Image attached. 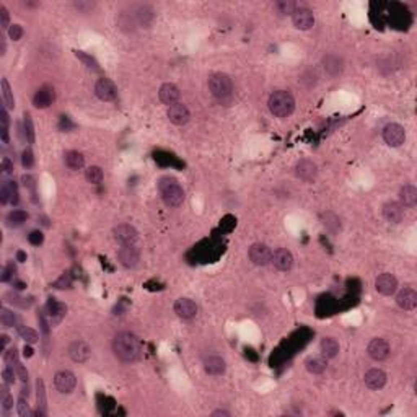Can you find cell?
<instances>
[{"mask_svg":"<svg viewBox=\"0 0 417 417\" xmlns=\"http://www.w3.org/2000/svg\"><path fill=\"white\" fill-rule=\"evenodd\" d=\"M292 23L297 30L306 31L315 25V15H313L311 10L302 9V7H300V9H297L295 12L292 13Z\"/></svg>","mask_w":417,"mask_h":417,"instance_id":"cell-9","label":"cell"},{"mask_svg":"<svg viewBox=\"0 0 417 417\" xmlns=\"http://www.w3.org/2000/svg\"><path fill=\"white\" fill-rule=\"evenodd\" d=\"M212 415H230V412H228V410H224V409H219V410H214L212 412Z\"/></svg>","mask_w":417,"mask_h":417,"instance_id":"cell-59","label":"cell"},{"mask_svg":"<svg viewBox=\"0 0 417 417\" xmlns=\"http://www.w3.org/2000/svg\"><path fill=\"white\" fill-rule=\"evenodd\" d=\"M22 163L25 168H31L35 165V155H33L31 148H26L25 152L22 153Z\"/></svg>","mask_w":417,"mask_h":417,"instance_id":"cell-48","label":"cell"},{"mask_svg":"<svg viewBox=\"0 0 417 417\" xmlns=\"http://www.w3.org/2000/svg\"><path fill=\"white\" fill-rule=\"evenodd\" d=\"M9 36H10V39H13V41H20L23 36V28L20 25H12L9 28Z\"/></svg>","mask_w":417,"mask_h":417,"instance_id":"cell-52","label":"cell"},{"mask_svg":"<svg viewBox=\"0 0 417 417\" xmlns=\"http://www.w3.org/2000/svg\"><path fill=\"white\" fill-rule=\"evenodd\" d=\"M113 352L114 355L122 362H137L142 355V344L139 337L132 332H119L113 341Z\"/></svg>","mask_w":417,"mask_h":417,"instance_id":"cell-1","label":"cell"},{"mask_svg":"<svg viewBox=\"0 0 417 417\" xmlns=\"http://www.w3.org/2000/svg\"><path fill=\"white\" fill-rule=\"evenodd\" d=\"M36 401H38V414L46 415L48 414V399H46V388L44 381L41 378L36 380Z\"/></svg>","mask_w":417,"mask_h":417,"instance_id":"cell-29","label":"cell"},{"mask_svg":"<svg viewBox=\"0 0 417 417\" xmlns=\"http://www.w3.org/2000/svg\"><path fill=\"white\" fill-rule=\"evenodd\" d=\"M204 368L209 375H224L225 373V370H227V365H225V360L222 357H217V355H212V357H209L205 358V362H204Z\"/></svg>","mask_w":417,"mask_h":417,"instance_id":"cell-25","label":"cell"},{"mask_svg":"<svg viewBox=\"0 0 417 417\" xmlns=\"http://www.w3.org/2000/svg\"><path fill=\"white\" fill-rule=\"evenodd\" d=\"M0 339H2V349H5V345H7V344H9V339H10V337H9V336H5V334H4V336H2V337H0Z\"/></svg>","mask_w":417,"mask_h":417,"instance_id":"cell-62","label":"cell"},{"mask_svg":"<svg viewBox=\"0 0 417 417\" xmlns=\"http://www.w3.org/2000/svg\"><path fill=\"white\" fill-rule=\"evenodd\" d=\"M85 178H87V181L91 182V184H100L104 178V173L100 166L93 165V166H88L85 169Z\"/></svg>","mask_w":417,"mask_h":417,"instance_id":"cell-35","label":"cell"},{"mask_svg":"<svg viewBox=\"0 0 417 417\" xmlns=\"http://www.w3.org/2000/svg\"><path fill=\"white\" fill-rule=\"evenodd\" d=\"M23 117H25V119H23V132H25L26 140H28V143H35L36 132H35V124H33L31 114L30 113H25Z\"/></svg>","mask_w":417,"mask_h":417,"instance_id":"cell-34","label":"cell"},{"mask_svg":"<svg viewBox=\"0 0 417 417\" xmlns=\"http://www.w3.org/2000/svg\"><path fill=\"white\" fill-rule=\"evenodd\" d=\"M95 95L101 101H113L117 96V88L109 78H100L95 85Z\"/></svg>","mask_w":417,"mask_h":417,"instance_id":"cell-11","label":"cell"},{"mask_svg":"<svg viewBox=\"0 0 417 417\" xmlns=\"http://www.w3.org/2000/svg\"><path fill=\"white\" fill-rule=\"evenodd\" d=\"M7 106H2V109H0V121H2V127L0 129H5V130H9V114H7Z\"/></svg>","mask_w":417,"mask_h":417,"instance_id":"cell-55","label":"cell"},{"mask_svg":"<svg viewBox=\"0 0 417 417\" xmlns=\"http://www.w3.org/2000/svg\"><path fill=\"white\" fill-rule=\"evenodd\" d=\"M38 323H39V328H41L43 334L44 336H49V331H51V326L48 321V316H46V311H38Z\"/></svg>","mask_w":417,"mask_h":417,"instance_id":"cell-42","label":"cell"},{"mask_svg":"<svg viewBox=\"0 0 417 417\" xmlns=\"http://www.w3.org/2000/svg\"><path fill=\"white\" fill-rule=\"evenodd\" d=\"M0 25H2V28H10V13L7 10V7L0 5Z\"/></svg>","mask_w":417,"mask_h":417,"instance_id":"cell-49","label":"cell"},{"mask_svg":"<svg viewBox=\"0 0 417 417\" xmlns=\"http://www.w3.org/2000/svg\"><path fill=\"white\" fill-rule=\"evenodd\" d=\"M23 355H25V357H31V355H33V349L30 347V344H26V345H25V349H23Z\"/></svg>","mask_w":417,"mask_h":417,"instance_id":"cell-57","label":"cell"},{"mask_svg":"<svg viewBox=\"0 0 417 417\" xmlns=\"http://www.w3.org/2000/svg\"><path fill=\"white\" fill-rule=\"evenodd\" d=\"M319 347H321V354L324 358H334L339 354V349H341L334 337H323Z\"/></svg>","mask_w":417,"mask_h":417,"instance_id":"cell-28","label":"cell"},{"mask_svg":"<svg viewBox=\"0 0 417 417\" xmlns=\"http://www.w3.org/2000/svg\"><path fill=\"white\" fill-rule=\"evenodd\" d=\"M54 384H56V388H57L59 393L69 394L77 386V376L72 373L70 370H62V371H59V373H56Z\"/></svg>","mask_w":417,"mask_h":417,"instance_id":"cell-8","label":"cell"},{"mask_svg":"<svg viewBox=\"0 0 417 417\" xmlns=\"http://www.w3.org/2000/svg\"><path fill=\"white\" fill-rule=\"evenodd\" d=\"M54 98H56L54 90L51 87H41L35 93V96H33V104H35V108H38V109H46L52 104Z\"/></svg>","mask_w":417,"mask_h":417,"instance_id":"cell-19","label":"cell"},{"mask_svg":"<svg viewBox=\"0 0 417 417\" xmlns=\"http://www.w3.org/2000/svg\"><path fill=\"white\" fill-rule=\"evenodd\" d=\"M22 181H23V186L25 187H28V189H31V191H35V178H33V176H30V174H25L23 178H22Z\"/></svg>","mask_w":417,"mask_h":417,"instance_id":"cell-56","label":"cell"},{"mask_svg":"<svg viewBox=\"0 0 417 417\" xmlns=\"http://www.w3.org/2000/svg\"><path fill=\"white\" fill-rule=\"evenodd\" d=\"M7 298H9V302H10V303L22 306V308H28L30 303H31V302H26V298L15 295V293H7Z\"/></svg>","mask_w":417,"mask_h":417,"instance_id":"cell-45","label":"cell"},{"mask_svg":"<svg viewBox=\"0 0 417 417\" xmlns=\"http://www.w3.org/2000/svg\"><path fill=\"white\" fill-rule=\"evenodd\" d=\"M17 259L20 261V263H25V261H26V253L25 251H17Z\"/></svg>","mask_w":417,"mask_h":417,"instance_id":"cell-58","label":"cell"},{"mask_svg":"<svg viewBox=\"0 0 417 417\" xmlns=\"http://www.w3.org/2000/svg\"><path fill=\"white\" fill-rule=\"evenodd\" d=\"M396 303H397L399 308L406 310V311L414 310L415 306H417V293H415V290L414 289H409V287L402 289L399 293H397Z\"/></svg>","mask_w":417,"mask_h":417,"instance_id":"cell-18","label":"cell"},{"mask_svg":"<svg viewBox=\"0 0 417 417\" xmlns=\"http://www.w3.org/2000/svg\"><path fill=\"white\" fill-rule=\"evenodd\" d=\"M383 140L389 147H401L406 140V130L401 124L391 122L383 129Z\"/></svg>","mask_w":417,"mask_h":417,"instance_id":"cell-5","label":"cell"},{"mask_svg":"<svg viewBox=\"0 0 417 417\" xmlns=\"http://www.w3.org/2000/svg\"><path fill=\"white\" fill-rule=\"evenodd\" d=\"M2 169H4L5 174H12L13 169H15V166H13V161L10 158H7V156L2 160Z\"/></svg>","mask_w":417,"mask_h":417,"instance_id":"cell-54","label":"cell"},{"mask_svg":"<svg viewBox=\"0 0 417 417\" xmlns=\"http://www.w3.org/2000/svg\"><path fill=\"white\" fill-rule=\"evenodd\" d=\"M158 96H160V101L168 104V106H171V104L178 103L179 96H181V91L179 88L176 87L174 83H163L160 87L158 91Z\"/></svg>","mask_w":417,"mask_h":417,"instance_id":"cell-21","label":"cell"},{"mask_svg":"<svg viewBox=\"0 0 417 417\" xmlns=\"http://www.w3.org/2000/svg\"><path fill=\"white\" fill-rule=\"evenodd\" d=\"M166 114H168V119L173 124H176V126H184L191 119V113H189L186 104L182 103H174L171 106H168Z\"/></svg>","mask_w":417,"mask_h":417,"instance_id":"cell-12","label":"cell"},{"mask_svg":"<svg viewBox=\"0 0 417 417\" xmlns=\"http://www.w3.org/2000/svg\"><path fill=\"white\" fill-rule=\"evenodd\" d=\"M209 90L215 98H228L233 91V83L232 78L227 74H222V72H217V74H212L209 77Z\"/></svg>","mask_w":417,"mask_h":417,"instance_id":"cell-4","label":"cell"},{"mask_svg":"<svg viewBox=\"0 0 417 417\" xmlns=\"http://www.w3.org/2000/svg\"><path fill=\"white\" fill-rule=\"evenodd\" d=\"M316 163H313L311 160H300L295 165V174L303 181H313L316 178Z\"/></svg>","mask_w":417,"mask_h":417,"instance_id":"cell-20","label":"cell"},{"mask_svg":"<svg viewBox=\"0 0 417 417\" xmlns=\"http://www.w3.org/2000/svg\"><path fill=\"white\" fill-rule=\"evenodd\" d=\"M367 352H368L370 358H373V360H376V362L384 360V358L389 355V344L384 341V339H380V337L371 339L368 347H367Z\"/></svg>","mask_w":417,"mask_h":417,"instance_id":"cell-15","label":"cell"},{"mask_svg":"<svg viewBox=\"0 0 417 417\" xmlns=\"http://www.w3.org/2000/svg\"><path fill=\"white\" fill-rule=\"evenodd\" d=\"M334 222H336V227H334V228H331L332 232H336L337 228H339V220H337V217H334ZM331 224H332V222H324V225H328V227H331Z\"/></svg>","mask_w":417,"mask_h":417,"instance_id":"cell-60","label":"cell"},{"mask_svg":"<svg viewBox=\"0 0 417 417\" xmlns=\"http://www.w3.org/2000/svg\"><path fill=\"white\" fill-rule=\"evenodd\" d=\"M174 313L182 319H192L197 315V305L191 298H178L174 302Z\"/></svg>","mask_w":417,"mask_h":417,"instance_id":"cell-16","label":"cell"},{"mask_svg":"<svg viewBox=\"0 0 417 417\" xmlns=\"http://www.w3.org/2000/svg\"><path fill=\"white\" fill-rule=\"evenodd\" d=\"M117 258H119V263L127 267V269H132L140 261V254L139 250L135 248V245H122L117 251Z\"/></svg>","mask_w":417,"mask_h":417,"instance_id":"cell-7","label":"cell"},{"mask_svg":"<svg viewBox=\"0 0 417 417\" xmlns=\"http://www.w3.org/2000/svg\"><path fill=\"white\" fill-rule=\"evenodd\" d=\"M0 43H2V49H0V54H5V51H7V43H5V39L4 38H0Z\"/></svg>","mask_w":417,"mask_h":417,"instance_id":"cell-61","label":"cell"},{"mask_svg":"<svg viewBox=\"0 0 417 417\" xmlns=\"http://www.w3.org/2000/svg\"><path fill=\"white\" fill-rule=\"evenodd\" d=\"M113 233H114V238L121 245H135L139 241V232L132 225H127V224L117 225L113 230Z\"/></svg>","mask_w":417,"mask_h":417,"instance_id":"cell-10","label":"cell"},{"mask_svg":"<svg viewBox=\"0 0 417 417\" xmlns=\"http://www.w3.org/2000/svg\"><path fill=\"white\" fill-rule=\"evenodd\" d=\"M18 321L17 315L9 308H2L0 310V323H2L4 328H12V326H15Z\"/></svg>","mask_w":417,"mask_h":417,"instance_id":"cell-38","label":"cell"},{"mask_svg":"<svg viewBox=\"0 0 417 417\" xmlns=\"http://www.w3.org/2000/svg\"><path fill=\"white\" fill-rule=\"evenodd\" d=\"M64 160H65V165H67L70 169H82L85 166V156L77 152V150H70L64 155Z\"/></svg>","mask_w":417,"mask_h":417,"instance_id":"cell-30","label":"cell"},{"mask_svg":"<svg viewBox=\"0 0 417 417\" xmlns=\"http://www.w3.org/2000/svg\"><path fill=\"white\" fill-rule=\"evenodd\" d=\"M267 106L276 117H289L295 111V98L292 96L290 91L277 90L269 96Z\"/></svg>","mask_w":417,"mask_h":417,"instance_id":"cell-2","label":"cell"},{"mask_svg":"<svg viewBox=\"0 0 417 417\" xmlns=\"http://www.w3.org/2000/svg\"><path fill=\"white\" fill-rule=\"evenodd\" d=\"M2 95H4V104L9 109L15 108V96H13V91L10 88V83L7 78H2Z\"/></svg>","mask_w":417,"mask_h":417,"instance_id":"cell-36","label":"cell"},{"mask_svg":"<svg viewBox=\"0 0 417 417\" xmlns=\"http://www.w3.org/2000/svg\"><path fill=\"white\" fill-rule=\"evenodd\" d=\"M28 241L33 245V246H39V245H43V241H44V235L43 232H39V230H33L30 235H28Z\"/></svg>","mask_w":417,"mask_h":417,"instance_id":"cell-46","label":"cell"},{"mask_svg":"<svg viewBox=\"0 0 417 417\" xmlns=\"http://www.w3.org/2000/svg\"><path fill=\"white\" fill-rule=\"evenodd\" d=\"M271 263L276 266L279 271L287 272V271H290L293 266V256L289 250H285V248H277V250L272 253Z\"/></svg>","mask_w":417,"mask_h":417,"instance_id":"cell-17","label":"cell"},{"mask_svg":"<svg viewBox=\"0 0 417 417\" xmlns=\"http://www.w3.org/2000/svg\"><path fill=\"white\" fill-rule=\"evenodd\" d=\"M13 274H15V266H13L12 263H9L2 269V276H0V280H2V282H9V280H12Z\"/></svg>","mask_w":417,"mask_h":417,"instance_id":"cell-51","label":"cell"},{"mask_svg":"<svg viewBox=\"0 0 417 417\" xmlns=\"http://www.w3.org/2000/svg\"><path fill=\"white\" fill-rule=\"evenodd\" d=\"M18 187L13 181H5L0 187V202L2 204H18Z\"/></svg>","mask_w":417,"mask_h":417,"instance_id":"cell-24","label":"cell"},{"mask_svg":"<svg viewBox=\"0 0 417 417\" xmlns=\"http://www.w3.org/2000/svg\"><path fill=\"white\" fill-rule=\"evenodd\" d=\"M18 334L22 336V339H25L26 344H36L39 341V334L31 328H26V326H18Z\"/></svg>","mask_w":417,"mask_h":417,"instance_id":"cell-37","label":"cell"},{"mask_svg":"<svg viewBox=\"0 0 417 417\" xmlns=\"http://www.w3.org/2000/svg\"><path fill=\"white\" fill-rule=\"evenodd\" d=\"M4 360H5L7 365H9V367H15L17 363H20V360H18V350L15 347L10 349V350H7L5 355H4Z\"/></svg>","mask_w":417,"mask_h":417,"instance_id":"cell-43","label":"cell"},{"mask_svg":"<svg viewBox=\"0 0 417 417\" xmlns=\"http://www.w3.org/2000/svg\"><path fill=\"white\" fill-rule=\"evenodd\" d=\"M69 355H70V358L74 362L83 363V362H87L88 358H90L91 347L85 341H80V339H78V341H74L69 345Z\"/></svg>","mask_w":417,"mask_h":417,"instance_id":"cell-14","label":"cell"},{"mask_svg":"<svg viewBox=\"0 0 417 417\" xmlns=\"http://www.w3.org/2000/svg\"><path fill=\"white\" fill-rule=\"evenodd\" d=\"M17 409H18V414L22 417H30L31 415V409H30V404H28V396H20L18 397V404H17Z\"/></svg>","mask_w":417,"mask_h":417,"instance_id":"cell-40","label":"cell"},{"mask_svg":"<svg viewBox=\"0 0 417 417\" xmlns=\"http://www.w3.org/2000/svg\"><path fill=\"white\" fill-rule=\"evenodd\" d=\"M17 373V370H13V367H9V365H7V368L2 371V376H4V381H5V384H13L15 383V375Z\"/></svg>","mask_w":417,"mask_h":417,"instance_id":"cell-50","label":"cell"},{"mask_svg":"<svg viewBox=\"0 0 417 417\" xmlns=\"http://www.w3.org/2000/svg\"><path fill=\"white\" fill-rule=\"evenodd\" d=\"M158 189L161 199L165 200L168 207H179L186 199V192L182 186L174 178H161L158 182Z\"/></svg>","mask_w":417,"mask_h":417,"instance_id":"cell-3","label":"cell"},{"mask_svg":"<svg viewBox=\"0 0 417 417\" xmlns=\"http://www.w3.org/2000/svg\"><path fill=\"white\" fill-rule=\"evenodd\" d=\"M375 287L376 290L381 293V295H393L397 289V279L389 272H383L376 277L375 280Z\"/></svg>","mask_w":417,"mask_h":417,"instance_id":"cell-13","label":"cell"},{"mask_svg":"<svg viewBox=\"0 0 417 417\" xmlns=\"http://www.w3.org/2000/svg\"><path fill=\"white\" fill-rule=\"evenodd\" d=\"M0 404H2V407H4L5 410H9V409L13 407V397L10 396V393L7 391L5 386L2 388V399H0Z\"/></svg>","mask_w":417,"mask_h":417,"instance_id":"cell-47","label":"cell"},{"mask_svg":"<svg viewBox=\"0 0 417 417\" xmlns=\"http://www.w3.org/2000/svg\"><path fill=\"white\" fill-rule=\"evenodd\" d=\"M250 259L256 266H267L272 261V250L264 243H254L250 248Z\"/></svg>","mask_w":417,"mask_h":417,"instance_id":"cell-6","label":"cell"},{"mask_svg":"<svg viewBox=\"0 0 417 417\" xmlns=\"http://www.w3.org/2000/svg\"><path fill=\"white\" fill-rule=\"evenodd\" d=\"M15 370H17V375H18L20 380H22L23 383L28 381V370H26L22 363H17L15 365Z\"/></svg>","mask_w":417,"mask_h":417,"instance_id":"cell-53","label":"cell"},{"mask_svg":"<svg viewBox=\"0 0 417 417\" xmlns=\"http://www.w3.org/2000/svg\"><path fill=\"white\" fill-rule=\"evenodd\" d=\"M323 64H324V69L328 72L329 75H339L344 69V62L341 57H337L334 54H328L323 59Z\"/></svg>","mask_w":417,"mask_h":417,"instance_id":"cell-27","label":"cell"},{"mask_svg":"<svg viewBox=\"0 0 417 417\" xmlns=\"http://www.w3.org/2000/svg\"><path fill=\"white\" fill-rule=\"evenodd\" d=\"M306 365V370L310 371V373H323V371L326 370V367H328V363H326V358L324 357H310L308 360L305 362Z\"/></svg>","mask_w":417,"mask_h":417,"instance_id":"cell-32","label":"cell"},{"mask_svg":"<svg viewBox=\"0 0 417 417\" xmlns=\"http://www.w3.org/2000/svg\"><path fill=\"white\" fill-rule=\"evenodd\" d=\"M28 219H30L28 212L22 211V209H17V211H12L9 215H7V224H9L10 227H20V225H23Z\"/></svg>","mask_w":417,"mask_h":417,"instance_id":"cell-33","label":"cell"},{"mask_svg":"<svg viewBox=\"0 0 417 417\" xmlns=\"http://www.w3.org/2000/svg\"><path fill=\"white\" fill-rule=\"evenodd\" d=\"M383 217L386 219L389 224H399L404 217V211H402V205L399 202H386V204L383 205Z\"/></svg>","mask_w":417,"mask_h":417,"instance_id":"cell-23","label":"cell"},{"mask_svg":"<svg viewBox=\"0 0 417 417\" xmlns=\"http://www.w3.org/2000/svg\"><path fill=\"white\" fill-rule=\"evenodd\" d=\"M70 285H72V279H70V274L69 272H64L62 276L54 282L56 289H69Z\"/></svg>","mask_w":417,"mask_h":417,"instance_id":"cell-44","label":"cell"},{"mask_svg":"<svg viewBox=\"0 0 417 417\" xmlns=\"http://www.w3.org/2000/svg\"><path fill=\"white\" fill-rule=\"evenodd\" d=\"M75 56L80 59V61L87 65V67L90 70H93V72H100V64L96 62V59L95 57H91L90 54H87V52H83V51H75Z\"/></svg>","mask_w":417,"mask_h":417,"instance_id":"cell-39","label":"cell"},{"mask_svg":"<svg viewBox=\"0 0 417 417\" xmlns=\"http://www.w3.org/2000/svg\"><path fill=\"white\" fill-rule=\"evenodd\" d=\"M365 384L370 389H381L386 384V373L381 368H370L365 373Z\"/></svg>","mask_w":417,"mask_h":417,"instance_id":"cell-22","label":"cell"},{"mask_svg":"<svg viewBox=\"0 0 417 417\" xmlns=\"http://www.w3.org/2000/svg\"><path fill=\"white\" fill-rule=\"evenodd\" d=\"M65 311H67V306L64 303H59L56 302V298H49V303H48V313L52 316V321L59 323L61 319L65 316Z\"/></svg>","mask_w":417,"mask_h":417,"instance_id":"cell-31","label":"cell"},{"mask_svg":"<svg viewBox=\"0 0 417 417\" xmlns=\"http://www.w3.org/2000/svg\"><path fill=\"white\" fill-rule=\"evenodd\" d=\"M276 9L279 10V13H282V15H287V13H293L298 5L295 2H287V0H282V2H277L276 4Z\"/></svg>","mask_w":417,"mask_h":417,"instance_id":"cell-41","label":"cell"},{"mask_svg":"<svg viewBox=\"0 0 417 417\" xmlns=\"http://www.w3.org/2000/svg\"><path fill=\"white\" fill-rule=\"evenodd\" d=\"M399 204L402 207H414L417 204V189L412 184H406L401 187Z\"/></svg>","mask_w":417,"mask_h":417,"instance_id":"cell-26","label":"cell"}]
</instances>
